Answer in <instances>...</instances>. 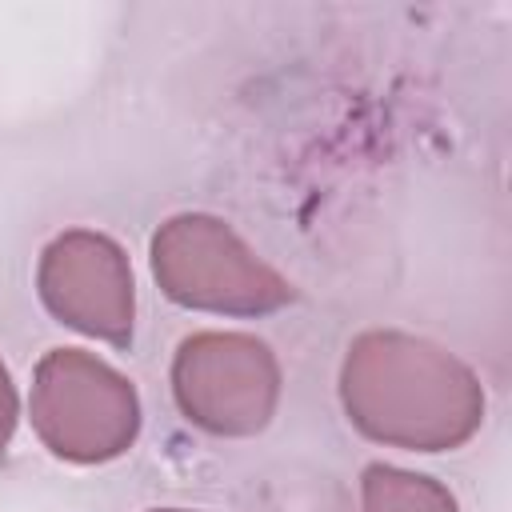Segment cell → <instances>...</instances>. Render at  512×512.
Listing matches in <instances>:
<instances>
[{
    "label": "cell",
    "mask_w": 512,
    "mask_h": 512,
    "mask_svg": "<svg viewBox=\"0 0 512 512\" xmlns=\"http://www.w3.org/2000/svg\"><path fill=\"white\" fill-rule=\"evenodd\" d=\"M340 404L356 432L404 452H448L484 424V388L448 348L396 332H360L340 364Z\"/></svg>",
    "instance_id": "obj_1"
},
{
    "label": "cell",
    "mask_w": 512,
    "mask_h": 512,
    "mask_svg": "<svg viewBox=\"0 0 512 512\" xmlns=\"http://www.w3.org/2000/svg\"><path fill=\"white\" fill-rule=\"evenodd\" d=\"M152 276L172 304L192 312L268 316L296 300L292 284L208 212H180L156 228Z\"/></svg>",
    "instance_id": "obj_2"
},
{
    "label": "cell",
    "mask_w": 512,
    "mask_h": 512,
    "mask_svg": "<svg viewBox=\"0 0 512 512\" xmlns=\"http://www.w3.org/2000/svg\"><path fill=\"white\" fill-rule=\"evenodd\" d=\"M28 416L40 444L68 464H108L140 436L132 380L80 348H52L36 364Z\"/></svg>",
    "instance_id": "obj_3"
},
{
    "label": "cell",
    "mask_w": 512,
    "mask_h": 512,
    "mask_svg": "<svg viewBox=\"0 0 512 512\" xmlns=\"http://www.w3.org/2000/svg\"><path fill=\"white\" fill-rule=\"evenodd\" d=\"M172 396L208 436H256L280 404V360L248 332H192L172 356Z\"/></svg>",
    "instance_id": "obj_4"
},
{
    "label": "cell",
    "mask_w": 512,
    "mask_h": 512,
    "mask_svg": "<svg viewBox=\"0 0 512 512\" xmlns=\"http://www.w3.org/2000/svg\"><path fill=\"white\" fill-rule=\"evenodd\" d=\"M40 304L68 328L128 348L136 324V284L124 248L92 228L60 232L36 264Z\"/></svg>",
    "instance_id": "obj_5"
},
{
    "label": "cell",
    "mask_w": 512,
    "mask_h": 512,
    "mask_svg": "<svg viewBox=\"0 0 512 512\" xmlns=\"http://www.w3.org/2000/svg\"><path fill=\"white\" fill-rule=\"evenodd\" d=\"M360 508L364 512H460L456 496L424 476V472H408V468H392V464H368L360 476Z\"/></svg>",
    "instance_id": "obj_6"
},
{
    "label": "cell",
    "mask_w": 512,
    "mask_h": 512,
    "mask_svg": "<svg viewBox=\"0 0 512 512\" xmlns=\"http://www.w3.org/2000/svg\"><path fill=\"white\" fill-rule=\"evenodd\" d=\"M16 416H20V400H16V388H12V376L0 360V452L12 444V432H16Z\"/></svg>",
    "instance_id": "obj_7"
},
{
    "label": "cell",
    "mask_w": 512,
    "mask_h": 512,
    "mask_svg": "<svg viewBox=\"0 0 512 512\" xmlns=\"http://www.w3.org/2000/svg\"><path fill=\"white\" fill-rule=\"evenodd\" d=\"M148 512H192V508H148Z\"/></svg>",
    "instance_id": "obj_8"
}]
</instances>
